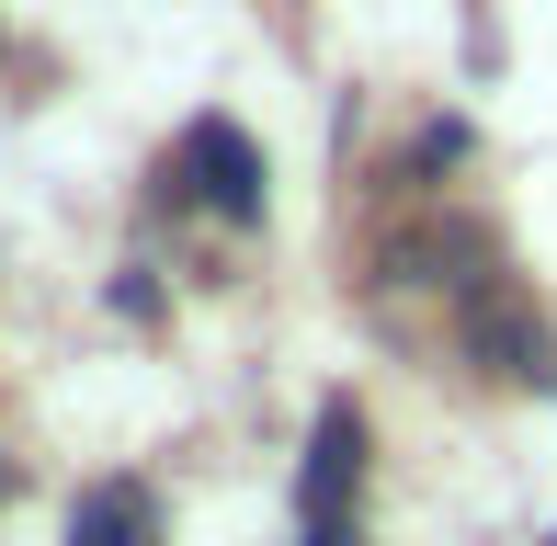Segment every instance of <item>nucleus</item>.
Instances as JSON below:
<instances>
[{"mask_svg": "<svg viewBox=\"0 0 557 546\" xmlns=\"http://www.w3.org/2000/svg\"><path fill=\"white\" fill-rule=\"evenodd\" d=\"M352 489H364V410L331 399L308 433V479H296V501H308V524H352Z\"/></svg>", "mask_w": 557, "mask_h": 546, "instance_id": "f03ea898", "label": "nucleus"}, {"mask_svg": "<svg viewBox=\"0 0 557 546\" xmlns=\"http://www.w3.org/2000/svg\"><path fill=\"white\" fill-rule=\"evenodd\" d=\"M0 489H12V467H0Z\"/></svg>", "mask_w": 557, "mask_h": 546, "instance_id": "423d86ee", "label": "nucleus"}, {"mask_svg": "<svg viewBox=\"0 0 557 546\" xmlns=\"http://www.w3.org/2000/svg\"><path fill=\"white\" fill-rule=\"evenodd\" d=\"M467 353L490 364V376H512V387H546V376H557V364H546V319L500 308V296H478V308H467Z\"/></svg>", "mask_w": 557, "mask_h": 546, "instance_id": "7ed1b4c3", "label": "nucleus"}, {"mask_svg": "<svg viewBox=\"0 0 557 546\" xmlns=\"http://www.w3.org/2000/svg\"><path fill=\"white\" fill-rule=\"evenodd\" d=\"M308 546H352V524H308Z\"/></svg>", "mask_w": 557, "mask_h": 546, "instance_id": "39448f33", "label": "nucleus"}, {"mask_svg": "<svg viewBox=\"0 0 557 546\" xmlns=\"http://www.w3.org/2000/svg\"><path fill=\"white\" fill-rule=\"evenodd\" d=\"M183 183H194V206L227 216V228H262V148H250L227 114H194V137H183Z\"/></svg>", "mask_w": 557, "mask_h": 546, "instance_id": "f257e3e1", "label": "nucleus"}, {"mask_svg": "<svg viewBox=\"0 0 557 546\" xmlns=\"http://www.w3.org/2000/svg\"><path fill=\"white\" fill-rule=\"evenodd\" d=\"M69 546H160V501L137 479H103L69 501Z\"/></svg>", "mask_w": 557, "mask_h": 546, "instance_id": "20e7f679", "label": "nucleus"}]
</instances>
